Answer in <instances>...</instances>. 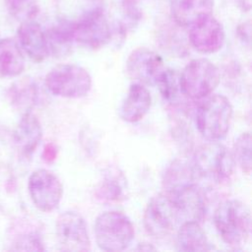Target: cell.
Instances as JSON below:
<instances>
[{
    "label": "cell",
    "instance_id": "cell-1",
    "mask_svg": "<svg viewBox=\"0 0 252 252\" xmlns=\"http://www.w3.org/2000/svg\"><path fill=\"white\" fill-rule=\"evenodd\" d=\"M214 223L224 243L238 248L246 243L251 233V214L239 200L229 199L218 206Z\"/></svg>",
    "mask_w": 252,
    "mask_h": 252
},
{
    "label": "cell",
    "instance_id": "cell-2",
    "mask_svg": "<svg viewBox=\"0 0 252 252\" xmlns=\"http://www.w3.org/2000/svg\"><path fill=\"white\" fill-rule=\"evenodd\" d=\"M232 115V106L224 95H208L196 111L197 129L207 140L220 141L226 136Z\"/></svg>",
    "mask_w": 252,
    "mask_h": 252
},
{
    "label": "cell",
    "instance_id": "cell-3",
    "mask_svg": "<svg viewBox=\"0 0 252 252\" xmlns=\"http://www.w3.org/2000/svg\"><path fill=\"white\" fill-rule=\"evenodd\" d=\"M96 245L103 251L125 250L133 241L135 229L130 219L116 211L97 216L94 226Z\"/></svg>",
    "mask_w": 252,
    "mask_h": 252
},
{
    "label": "cell",
    "instance_id": "cell-4",
    "mask_svg": "<svg viewBox=\"0 0 252 252\" xmlns=\"http://www.w3.org/2000/svg\"><path fill=\"white\" fill-rule=\"evenodd\" d=\"M220 83V71L206 58L191 60L179 76L182 94L191 99H202L210 95Z\"/></svg>",
    "mask_w": 252,
    "mask_h": 252
},
{
    "label": "cell",
    "instance_id": "cell-5",
    "mask_svg": "<svg viewBox=\"0 0 252 252\" xmlns=\"http://www.w3.org/2000/svg\"><path fill=\"white\" fill-rule=\"evenodd\" d=\"M92 83L90 73L76 64H59L45 77V86L50 93L69 98L87 95L91 91Z\"/></svg>",
    "mask_w": 252,
    "mask_h": 252
},
{
    "label": "cell",
    "instance_id": "cell-6",
    "mask_svg": "<svg viewBox=\"0 0 252 252\" xmlns=\"http://www.w3.org/2000/svg\"><path fill=\"white\" fill-rule=\"evenodd\" d=\"M234 163L233 155L223 145L211 141L197 150L193 167L196 174L220 183L230 178Z\"/></svg>",
    "mask_w": 252,
    "mask_h": 252
},
{
    "label": "cell",
    "instance_id": "cell-7",
    "mask_svg": "<svg viewBox=\"0 0 252 252\" xmlns=\"http://www.w3.org/2000/svg\"><path fill=\"white\" fill-rule=\"evenodd\" d=\"M71 22L74 42L96 49L111 38V29L102 7L89 11Z\"/></svg>",
    "mask_w": 252,
    "mask_h": 252
},
{
    "label": "cell",
    "instance_id": "cell-8",
    "mask_svg": "<svg viewBox=\"0 0 252 252\" xmlns=\"http://www.w3.org/2000/svg\"><path fill=\"white\" fill-rule=\"evenodd\" d=\"M179 221L177 209L165 192L153 197L148 203L144 213V226L150 235L156 238L165 237Z\"/></svg>",
    "mask_w": 252,
    "mask_h": 252
},
{
    "label": "cell",
    "instance_id": "cell-9",
    "mask_svg": "<svg viewBox=\"0 0 252 252\" xmlns=\"http://www.w3.org/2000/svg\"><path fill=\"white\" fill-rule=\"evenodd\" d=\"M28 189L34 206L45 213L55 210L63 195V186L59 178L50 170H34L28 182Z\"/></svg>",
    "mask_w": 252,
    "mask_h": 252
},
{
    "label": "cell",
    "instance_id": "cell-10",
    "mask_svg": "<svg viewBox=\"0 0 252 252\" xmlns=\"http://www.w3.org/2000/svg\"><path fill=\"white\" fill-rule=\"evenodd\" d=\"M56 235L64 251H89L91 238L84 218L77 212L66 211L56 220Z\"/></svg>",
    "mask_w": 252,
    "mask_h": 252
},
{
    "label": "cell",
    "instance_id": "cell-11",
    "mask_svg": "<svg viewBox=\"0 0 252 252\" xmlns=\"http://www.w3.org/2000/svg\"><path fill=\"white\" fill-rule=\"evenodd\" d=\"M164 68L161 57L146 47L134 49L126 61L127 75L140 84L156 85Z\"/></svg>",
    "mask_w": 252,
    "mask_h": 252
},
{
    "label": "cell",
    "instance_id": "cell-12",
    "mask_svg": "<svg viewBox=\"0 0 252 252\" xmlns=\"http://www.w3.org/2000/svg\"><path fill=\"white\" fill-rule=\"evenodd\" d=\"M224 39L225 33L222 25L212 15L190 27V43L201 53L209 54L219 51L222 47Z\"/></svg>",
    "mask_w": 252,
    "mask_h": 252
},
{
    "label": "cell",
    "instance_id": "cell-13",
    "mask_svg": "<svg viewBox=\"0 0 252 252\" xmlns=\"http://www.w3.org/2000/svg\"><path fill=\"white\" fill-rule=\"evenodd\" d=\"M171 198L180 217V220H203L206 214V199L203 192L198 188L196 183H191L183 187L165 191Z\"/></svg>",
    "mask_w": 252,
    "mask_h": 252
},
{
    "label": "cell",
    "instance_id": "cell-14",
    "mask_svg": "<svg viewBox=\"0 0 252 252\" xmlns=\"http://www.w3.org/2000/svg\"><path fill=\"white\" fill-rule=\"evenodd\" d=\"M17 36L20 47L34 62H41L49 55L45 32L33 20L21 22Z\"/></svg>",
    "mask_w": 252,
    "mask_h": 252
},
{
    "label": "cell",
    "instance_id": "cell-15",
    "mask_svg": "<svg viewBox=\"0 0 252 252\" xmlns=\"http://www.w3.org/2000/svg\"><path fill=\"white\" fill-rule=\"evenodd\" d=\"M151 104L152 96L149 90L143 84L134 83L122 100L119 109L120 117L128 123L138 122L148 113Z\"/></svg>",
    "mask_w": 252,
    "mask_h": 252
},
{
    "label": "cell",
    "instance_id": "cell-16",
    "mask_svg": "<svg viewBox=\"0 0 252 252\" xmlns=\"http://www.w3.org/2000/svg\"><path fill=\"white\" fill-rule=\"evenodd\" d=\"M214 0H172L170 11L175 23L181 27H191L212 15Z\"/></svg>",
    "mask_w": 252,
    "mask_h": 252
},
{
    "label": "cell",
    "instance_id": "cell-17",
    "mask_svg": "<svg viewBox=\"0 0 252 252\" xmlns=\"http://www.w3.org/2000/svg\"><path fill=\"white\" fill-rule=\"evenodd\" d=\"M41 137L42 129L37 117L26 111L14 131V141L18 149L26 156L32 155L37 148Z\"/></svg>",
    "mask_w": 252,
    "mask_h": 252
},
{
    "label": "cell",
    "instance_id": "cell-18",
    "mask_svg": "<svg viewBox=\"0 0 252 252\" xmlns=\"http://www.w3.org/2000/svg\"><path fill=\"white\" fill-rule=\"evenodd\" d=\"M176 245L180 251H207L211 244L201 225L196 220L181 223L176 236Z\"/></svg>",
    "mask_w": 252,
    "mask_h": 252
},
{
    "label": "cell",
    "instance_id": "cell-19",
    "mask_svg": "<svg viewBox=\"0 0 252 252\" xmlns=\"http://www.w3.org/2000/svg\"><path fill=\"white\" fill-rule=\"evenodd\" d=\"M127 182L122 172L118 169H108L95 189V196L101 202H120L126 197Z\"/></svg>",
    "mask_w": 252,
    "mask_h": 252
},
{
    "label": "cell",
    "instance_id": "cell-20",
    "mask_svg": "<svg viewBox=\"0 0 252 252\" xmlns=\"http://www.w3.org/2000/svg\"><path fill=\"white\" fill-rule=\"evenodd\" d=\"M25 68L20 45L12 38L0 39V77H16Z\"/></svg>",
    "mask_w": 252,
    "mask_h": 252
},
{
    "label": "cell",
    "instance_id": "cell-21",
    "mask_svg": "<svg viewBox=\"0 0 252 252\" xmlns=\"http://www.w3.org/2000/svg\"><path fill=\"white\" fill-rule=\"evenodd\" d=\"M49 53L54 56H63L70 52L74 42L72 22L63 18L45 32Z\"/></svg>",
    "mask_w": 252,
    "mask_h": 252
},
{
    "label": "cell",
    "instance_id": "cell-22",
    "mask_svg": "<svg viewBox=\"0 0 252 252\" xmlns=\"http://www.w3.org/2000/svg\"><path fill=\"white\" fill-rule=\"evenodd\" d=\"M195 169L193 165L181 161H173L166 169L163 176V186L165 191H171L185 185L195 183Z\"/></svg>",
    "mask_w": 252,
    "mask_h": 252
},
{
    "label": "cell",
    "instance_id": "cell-23",
    "mask_svg": "<svg viewBox=\"0 0 252 252\" xmlns=\"http://www.w3.org/2000/svg\"><path fill=\"white\" fill-rule=\"evenodd\" d=\"M10 96L16 105L29 111L28 109L32 107L37 101V86L31 78H23L11 86Z\"/></svg>",
    "mask_w": 252,
    "mask_h": 252
},
{
    "label": "cell",
    "instance_id": "cell-24",
    "mask_svg": "<svg viewBox=\"0 0 252 252\" xmlns=\"http://www.w3.org/2000/svg\"><path fill=\"white\" fill-rule=\"evenodd\" d=\"M251 134L250 132L242 133L234 143V154L233 158L234 161L237 162L238 166L241 170L249 175L252 168V161H251Z\"/></svg>",
    "mask_w": 252,
    "mask_h": 252
},
{
    "label": "cell",
    "instance_id": "cell-25",
    "mask_svg": "<svg viewBox=\"0 0 252 252\" xmlns=\"http://www.w3.org/2000/svg\"><path fill=\"white\" fill-rule=\"evenodd\" d=\"M156 85L158 86L161 96L167 100L172 101L177 97L179 88V77L172 69L164 68L159 74Z\"/></svg>",
    "mask_w": 252,
    "mask_h": 252
},
{
    "label": "cell",
    "instance_id": "cell-26",
    "mask_svg": "<svg viewBox=\"0 0 252 252\" xmlns=\"http://www.w3.org/2000/svg\"><path fill=\"white\" fill-rule=\"evenodd\" d=\"M10 14L18 21L33 20L38 13L37 0H6Z\"/></svg>",
    "mask_w": 252,
    "mask_h": 252
},
{
    "label": "cell",
    "instance_id": "cell-27",
    "mask_svg": "<svg viewBox=\"0 0 252 252\" xmlns=\"http://www.w3.org/2000/svg\"><path fill=\"white\" fill-rule=\"evenodd\" d=\"M141 0H121L122 11L125 21L121 24L120 32H125L129 28H132L142 16L141 10L139 8V2Z\"/></svg>",
    "mask_w": 252,
    "mask_h": 252
},
{
    "label": "cell",
    "instance_id": "cell-28",
    "mask_svg": "<svg viewBox=\"0 0 252 252\" xmlns=\"http://www.w3.org/2000/svg\"><path fill=\"white\" fill-rule=\"evenodd\" d=\"M15 250H43L42 243L36 233L30 232L20 236L15 242Z\"/></svg>",
    "mask_w": 252,
    "mask_h": 252
},
{
    "label": "cell",
    "instance_id": "cell-29",
    "mask_svg": "<svg viewBox=\"0 0 252 252\" xmlns=\"http://www.w3.org/2000/svg\"><path fill=\"white\" fill-rule=\"evenodd\" d=\"M56 156H57L56 147L52 143H49V144L45 145V147L43 149V153H42L43 159L46 162H51L56 158Z\"/></svg>",
    "mask_w": 252,
    "mask_h": 252
},
{
    "label": "cell",
    "instance_id": "cell-30",
    "mask_svg": "<svg viewBox=\"0 0 252 252\" xmlns=\"http://www.w3.org/2000/svg\"><path fill=\"white\" fill-rule=\"evenodd\" d=\"M244 11H248L251 6V0H234Z\"/></svg>",
    "mask_w": 252,
    "mask_h": 252
}]
</instances>
